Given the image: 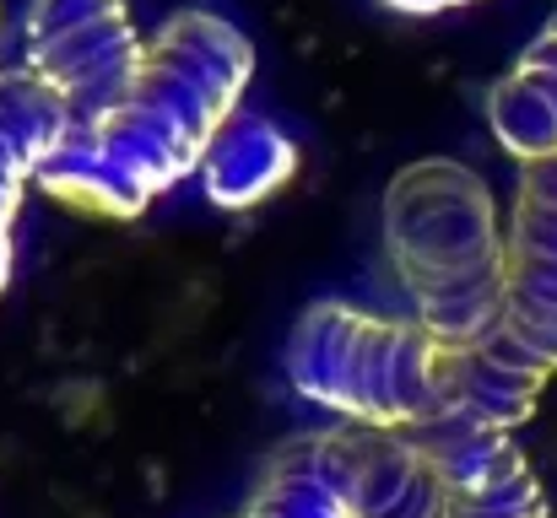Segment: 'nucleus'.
<instances>
[{"label": "nucleus", "mask_w": 557, "mask_h": 518, "mask_svg": "<svg viewBox=\"0 0 557 518\" xmlns=\"http://www.w3.org/2000/svg\"><path fill=\"white\" fill-rule=\"evenodd\" d=\"M293 168H298V147L282 130H271L265 119L233 114L227 130L216 136V147L206 152L200 178L216 205H255L271 189H282Z\"/></svg>", "instance_id": "nucleus-9"}, {"label": "nucleus", "mask_w": 557, "mask_h": 518, "mask_svg": "<svg viewBox=\"0 0 557 518\" xmlns=\"http://www.w3.org/2000/svg\"><path fill=\"white\" fill-rule=\"evenodd\" d=\"M493 125H498V141L515 147L520 157L557 152V27L493 92Z\"/></svg>", "instance_id": "nucleus-10"}, {"label": "nucleus", "mask_w": 557, "mask_h": 518, "mask_svg": "<svg viewBox=\"0 0 557 518\" xmlns=\"http://www.w3.org/2000/svg\"><path fill=\"white\" fill-rule=\"evenodd\" d=\"M395 11H438V5H460V0H389Z\"/></svg>", "instance_id": "nucleus-12"}, {"label": "nucleus", "mask_w": 557, "mask_h": 518, "mask_svg": "<svg viewBox=\"0 0 557 518\" xmlns=\"http://www.w3.org/2000/svg\"><path fill=\"white\" fill-rule=\"evenodd\" d=\"M147 38L125 0H33L27 5V71L65 109V147L103 130L136 81Z\"/></svg>", "instance_id": "nucleus-4"}, {"label": "nucleus", "mask_w": 557, "mask_h": 518, "mask_svg": "<svg viewBox=\"0 0 557 518\" xmlns=\"http://www.w3.org/2000/svg\"><path fill=\"white\" fill-rule=\"evenodd\" d=\"M314 470L347 518H455L433 459L400 427H336L314 438Z\"/></svg>", "instance_id": "nucleus-5"}, {"label": "nucleus", "mask_w": 557, "mask_h": 518, "mask_svg": "<svg viewBox=\"0 0 557 518\" xmlns=\"http://www.w3.org/2000/svg\"><path fill=\"white\" fill-rule=\"evenodd\" d=\"M384 249L433 341L471 345L504 325L509 260L498 249L493 194L466 163L428 157L389 178Z\"/></svg>", "instance_id": "nucleus-2"}, {"label": "nucleus", "mask_w": 557, "mask_h": 518, "mask_svg": "<svg viewBox=\"0 0 557 518\" xmlns=\"http://www.w3.org/2000/svg\"><path fill=\"white\" fill-rule=\"evenodd\" d=\"M542 372H547V362L498 325L482 341L449 345V356H444V410H460L482 427L509 432L515 421H525Z\"/></svg>", "instance_id": "nucleus-8"}, {"label": "nucleus", "mask_w": 557, "mask_h": 518, "mask_svg": "<svg viewBox=\"0 0 557 518\" xmlns=\"http://www.w3.org/2000/svg\"><path fill=\"white\" fill-rule=\"evenodd\" d=\"M444 356L449 345L417 319L314 303L287 336V378L304 400L358 427H417L444 410Z\"/></svg>", "instance_id": "nucleus-3"}, {"label": "nucleus", "mask_w": 557, "mask_h": 518, "mask_svg": "<svg viewBox=\"0 0 557 518\" xmlns=\"http://www.w3.org/2000/svg\"><path fill=\"white\" fill-rule=\"evenodd\" d=\"M238 518H347V508L336 503V492L314 470V438L293 443V448H282L271 459L255 503Z\"/></svg>", "instance_id": "nucleus-11"}, {"label": "nucleus", "mask_w": 557, "mask_h": 518, "mask_svg": "<svg viewBox=\"0 0 557 518\" xmlns=\"http://www.w3.org/2000/svg\"><path fill=\"white\" fill-rule=\"evenodd\" d=\"M255 76L249 38L216 11L169 16L136 65L131 92L82 147L44 163V189L103 216H136L206 163Z\"/></svg>", "instance_id": "nucleus-1"}, {"label": "nucleus", "mask_w": 557, "mask_h": 518, "mask_svg": "<svg viewBox=\"0 0 557 518\" xmlns=\"http://www.w3.org/2000/svg\"><path fill=\"white\" fill-rule=\"evenodd\" d=\"M504 330L520 345H531L547 367L557 362V163H536L520 189Z\"/></svg>", "instance_id": "nucleus-6"}, {"label": "nucleus", "mask_w": 557, "mask_h": 518, "mask_svg": "<svg viewBox=\"0 0 557 518\" xmlns=\"http://www.w3.org/2000/svg\"><path fill=\"white\" fill-rule=\"evenodd\" d=\"M65 147V109L33 71H0V287L11 281V227L27 178Z\"/></svg>", "instance_id": "nucleus-7"}]
</instances>
